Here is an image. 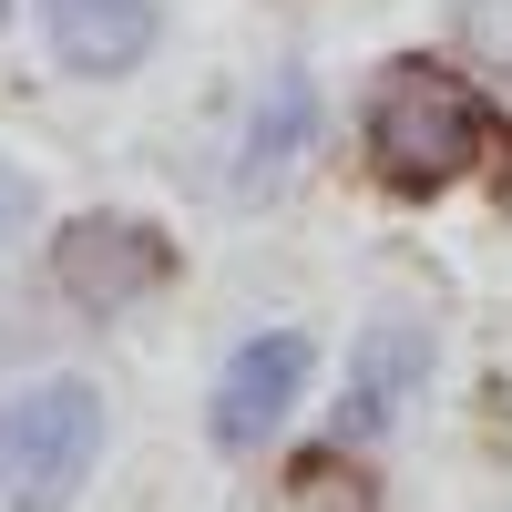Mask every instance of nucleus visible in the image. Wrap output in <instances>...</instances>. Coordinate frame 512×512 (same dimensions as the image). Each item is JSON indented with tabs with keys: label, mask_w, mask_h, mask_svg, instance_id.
Returning <instances> with one entry per match:
<instances>
[{
	"label": "nucleus",
	"mask_w": 512,
	"mask_h": 512,
	"mask_svg": "<svg viewBox=\"0 0 512 512\" xmlns=\"http://www.w3.org/2000/svg\"><path fill=\"white\" fill-rule=\"evenodd\" d=\"M369 164L400 195H441L482 164V103L441 62H390L369 93Z\"/></svg>",
	"instance_id": "f257e3e1"
},
{
	"label": "nucleus",
	"mask_w": 512,
	"mask_h": 512,
	"mask_svg": "<svg viewBox=\"0 0 512 512\" xmlns=\"http://www.w3.org/2000/svg\"><path fill=\"white\" fill-rule=\"evenodd\" d=\"M103 451V390L93 379H31L0 400V512H62Z\"/></svg>",
	"instance_id": "f03ea898"
},
{
	"label": "nucleus",
	"mask_w": 512,
	"mask_h": 512,
	"mask_svg": "<svg viewBox=\"0 0 512 512\" xmlns=\"http://www.w3.org/2000/svg\"><path fill=\"white\" fill-rule=\"evenodd\" d=\"M52 277H62L72 308L113 318V308H134V297H154L175 277V246H164V226H144V216H72L62 246H52Z\"/></svg>",
	"instance_id": "7ed1b4c3"
},
{
	"label": "nucleus",
	"mask_w": 512,
	"mask_h": 512,
	"mask_svg": "<svg viewBox=\"0 0 512 512\" xmlns=\"http://www.w3.org/2000/svg\"><path fill=\"white\" fill-rule=\"evenodd\" d=\"M297 390H308V338H297V328L246 338V349L216 369V441H226V451H256V441L297 410Z\"/></svg>",
	"instance_id": "20e7f679"
},
{
	"label": "nucleus",
	"mask_w": 512,
	"mask_h": 512,
	"mask_svg": "<svg viewBox=\"0 0 512 512\" xmlns=\"http://www.w3.org/2000/svg\"><path fill=\"white\" fill-rule=\"evenodd\" d=\"M62 72H134L164 31V0H41Z\"/></svg>",
	"instance_id": "39448f33"
},
{
	"label": "nucleus",
	"mask_w": 512,
	"mask_h": 512,
	"mask_svg": "<svg viewBox=\"0 0 512 512\" xmlns=\"http://www.w3.org/2000/svg\"><path fill=\"white\" fill-rule=\"evenodd\" d=\"M420 369H431V338H420L410 318H379V328L359 338V359H349V441L390 431L400 400L420 390Z\"/></svg>",
	"instance_id": "423d86ee"
},
{
	"label": "nucleus",
	"mask_w": 512,
	"mask_h": 512,
	"mask_svg": "<svg viewBox=\"0 0 512 512\" xmlns=\"http://www.w3.org/2000/svg\"><path fill=\"white\" fill-rule=\"evenodd\" d=\"M297 134H308V82H277V123L256 113V134H246V185H267L277 164L297 154Z\"/></svg>",
	"instance_id": "0eeeda50"
},
{
	"label": "nucleus",
	"mask_w": 512,
	"mask_h": 512,
	"mask_svg": "<svg viewBox=\"0 0 512 512\" xmlns=\"http://www.w3.org/2000/svg\"><path fill=\"white\" fill-rule=\"evenodd\" d=\"M31 216V175H21V164H0V236H11Z\"/></svg>",
	"instance_id": "6e6552de"
}]
</instances>
